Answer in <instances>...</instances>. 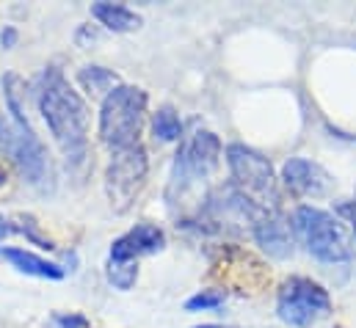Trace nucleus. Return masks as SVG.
Returning a JSON list of instances; mask_svg holds the SVG:
<instances>
[{"label": "nucleus", "mask_w": 356, "mask_h": 328, "mask_svg": "<svg viewBox=\"0 0 356 328\" xmlns=\"http://www.w3.org/2000/svg\"><path fill=\"white\" fill-rule=\"evenodd\" d=\"M147 116V91L138 85H116L99 105V138L116 152L141 144V127Z\"/></svg>", "instance_id": "nucleus-3"}, {"label": "nucleus", "mask_w": 356, "mask_h": 328, "mask_svg": "<svg viewBox=\"0 0 356 328\" xmlns=\"http://www.w3.org/2000/svg\"><path fill=\"white\" fill-rule=\"evenodd\" d=\"M8 147H11V119H6L0 110V152L8 155Z\"/></svg>", "instance_id": "nucleus-20"}, {"label": "nucleus", "mask_w": 356, "mask_h": 328, "mask_svg": "<svg viewBox=\"0 0 356 328\" xmlns=\"http://www.w3.org/2000/svg\"><path fill=\"white\" fill-rule=\"evenodd\" d=\"M8 235H14V227H11V221H6V218L0 215V243H3Z\"/></svg>", "instance_id": "nucleus-22"}, {"label": "nucleus", "mask_w": 356, "mask_h": 328, "mask_svg": "<svg viewBox=\"0 0 356 328\" xmlns=\"http://www.w3.org/2000/svg\"><path fill=\"white\" fill-rule=\"evenodd\" d=\"M252 238L257 240V246L266 251L273 259H287L293 254V240L287 232V224L282 218H276L273 213H263L254 227H252Z\"/></svg>", "instance_id": "nucleus-11"}, {"label": "nucleus", "mask_w": 356, "mask_h": 328, "mask_svg": "<svg viewBox=\"0 0 356 328\" xmlns=\"http://www.w3.org/2000/svg\"><path fill=\"white\" fill-rule=\"evenodd\" d=\"M36 105L39 113L64 152L67 163L81 165L89 155V108L70 81L56 69H44L36 78Z\"/></svg>", "instance_id": "nucleus-1"}, {"label": "nucleus", "mask_w": 356, "mask_h": 328, "mask_svg": "<svg viewBox=\"0 0 356 328\" xmlns=\"http://www.w3.org/2000/svg\"><path fill=\"white\" fill-rule=\"evenodd\" d=\"M329 312L332 298L318 281L307 276H290L287 281H282L276 295V315L282 323L293 328H309Z\"/></svg>", "instance_id": "nucleus-7"}, {"label": "nucleus", "mask_w": 356, "mask_h": 328, "mask_svg": "<svg viewBox=\"0 0 356 328\" xmlns=\"http://www.w3.org/2000/svg\"><path fill=\"white\" fill-rule=\"evenodd\" d=\"M0 44H3V50H11V47L17 44V31H14L11 25H6V28L0 31Z\"/></svg>", "instance_id": "nucleus-21"}, {"label": "nucleus", "mask_w": 356, "mask_h": 328, "mask_svg": "<svg viewBox=\"0 0 356 328\" xmlns=\"http://www.w3.org/2000/svg\"><path fill=\"white\" fill-rule=\"evenodd\" d=\"M290 227L293 232L298 235V240L307 246V251L321 259V262H348L351 259V243H348V235L346 229L340 227V221L326 213V210H318V207H309V204H301L293 218H290Z\"/></svg>", "instance_id": "nucleus-5"}, {"label": "nucleus", "mask_w": 356, "mask_h": 328, "mask_svg": "<svg viewBox=\"0 0 356 328\" xmlns=\"http://www.w3.org/2000/svg\"><path fill=\"white\" fill-rule=\"evenodd\" d=\"M6 182H8V174H6V168H3V165H0V188H3V185H6Z\"/></svg>", "instance_id": "nucleus-23"}, {"label": "nucleus", "mask_w": 356, "mask_h": 328, "mask_svg": "<svg viewBox=\"0 0 356 328\" xmlns=\"http://www.w3.org/2000/svg\"><path fill=\"white\" fill-rule=\"evenodd\" d=\"M152 136H155L158 141H163V144L179 141V136H182V122H179L175 108H169V105L158 108V113L152 116Z\"/></svg>", "instance_id": "nucleus-15"}, {"label": "nucleus", "mask_w": 356, "mask_h": 328, "mask_svg": "<svg viewBox=\"0 0 356 328\" xmlns=\"http://www.w3.org/2000/svg\"><path fill=\"white\" fill-rule=\"evenodd\" d=\"M53 323L58 328H89V320H86L83 315H75V312H70V315H56Z\"/></svg>", "instance_id": "nucleus-19"}, {"label": "nucleus", "mask_w": 356, "mask_h": 328, "mask_svg": "<svg viewBox=\"0 0 356 328\" xmlns=\"http://www.w3.org/2000/svg\"><path fill=\"white\" fill-rule=\"evenodd\" d=\"M3 99H6V110L11 116L8 158L28 185L47 190L53 185V165H50L47 147L39 141V136L33 133V127L25 116V81L17 72L3 75Z\"/></svg>", "instance_id": "nucleus-2"}, {"label": "nucleus", "mask_w": 356, "mask_h": 328, "mask_svg": "<svg viewBox=\"0 0 356 328\" xmlns=\"http://www.w3.org/2000/svg\"><path fill=\"white\" fill-rule=\"evenodd\" d=\"M147 174L149 161L141 144L111 152V161L105 165V193L113 213H127L133 207V202L147 185Z\"/></svg>", "instance_id": "nucleus-6"}, {"label": "nucleus", "mask_w": 356, "mask_h": 328, "mask_svg": "<svg viewBox=\"0 0 356 328\" xmlns=\"http://www.w3.org/2000/svg\"><path fill=\"white\" fill-rule=\"evenodd\" d=\"M0 256H3L11 268H17L19 273H25V276L53 279V281H58V279L67 276V268H61L58 262H50V259L39 256V254H33V251H25V248L0 246Z\"/></svg>", "instance_id": "nucleus-12"}, {"label": "nucleus", "mask_w": 356, "mask_h": 328, "mask_svg": "<svg viewBox=\"0 0 356 328\" xmlns=\"http://www.w3.org/2000/svg\"><path fill=\"white\" fill-rule=\"evenodd\" d=\"M196 328H227V326H196Z\"/></svg>", "instance_id": "nucleus-24"}, {"label": "nucleus", "mask_w": 356, "mask_h": 328, "mask_svg": "<svg viewBox=\"0 0 356 328\" xmlns=\"http://www.w3.org/2000/svg\"><path fill=\"white\" fill-rule=\"evenodd\" d=\"M166 248V235L158 224H136L133 229H127L122 238L113 240L111 256L116 262H138L141 256H152L158 251Z\"/></svg>", "instance_id": "nucleus-9"}, {"label": "nucleus", "mask_w": 356, "mask_h": 328, "mask_svg": "<svg viewBox=\"0 0 356 328\" xmlns=\"http://www.w3.org/2000/svg\"><path fill=\"white\" fill-rule=\"evenodd\" d=\"M224 301H227L224 290H202L185 301V309L188 312H210V309H218Z\"/></svg>", "instance_id": "nucleus-17"}, {"label": "nucleus", "mask_w": 356, "mask_h": 328, "mask_svg": "<svg viewBox=\"0 0 356 328\" xmlns=\"http://www.w3.org/2000/svg\"><path fill=\"white\" fill-rule=\"evenodd\" d=\"M105 276H108V281H111L116 290L127 293V290H133L136 281H138V262H116V259H108Z\"/></svg>", "instance_id": "nucleus-16"}, {"label": "nucleus", "mask_w": 356, "mask_h": 328, "mask_svg": "<svg viewBox=\"0 0 356 328\" xmlns=\"http://www.w3.org/2000/svg\"><path fill=\"white\" fill-rule=\"evenodd\" d=\"M78 81L81 85L89 91L91 97H108L116 85H119V78H116V72H111V69H105V67H83L81 72H78Z\"/></svg>", "instance_id": "nucleus-14"}, {"label": "nucleus", "mask_w": 356, "mask_h": 328, "mask_svg": "<svg viewBox=\"0 0 356 328\" xmlns=\"http://www.w3.org/2000/svg\"><path fill=\"white\" fill-rule=\"evenodd\" d=\"M19 221L25 224V227H22V232H25V235H28V238H31L33 243H39L42 248H56V246H53V240H50V238L39 235V229H36V224H33V218H31V215H19Z\"/></svg>", "instance_id": "nucleus-18"}, {"label": "nucleus", "mask_w": 356, "mask_h": 328, "mask_svg": "<svg viewBox=\"0 0 356 328\" xmlns=\"http://www.w3.org/2000/svg\"><path fill=\"white\" fill-rule=\"evenodd\" d=\"M282 179L287 190L298 196H326L332 190V177L326 174V168L307 158H290L282 165Z\"/></svg>", "instance_id": "nucleus-10"}, {"label": "nucleus", "mask_w": 356, "mask_h": 328, "mask_svg": "<svg viewBox=\"0 0 356 328\" xmlns=\"http://www.w3.org/2000/svg\"><path fill=\"white\" fill-rule=\"evenodd\" d=\"M227 168L232 174V185L249 196L252 202L263 204H276V177H273V165L266 155H260L257 149L246 147V144H229L227 147Z\"/></svg>", "instance_id": "nucleus-8"}, {"label": "nucleus", "mask_w": 356, "mask_h": 328, "mask_svg": "<svg viewBox=\"0 0 356 328\" xmlns=\"http://www.w3.org/2000/svg\"><path fill=\"white\" fill-rule=\"evenodd\" d=\"M218 161H221V141H218L216 133L196 130L188 141H182V147L175 155L169 188H166L169 207L177 210L179 204L191 196V190L199 188L218 168Z\"/></svg>", "instance_id": "nucleus-4"}, {"label": "nucleus", "mask_w": 356, "mask_h": 328, "mask_svg": "<svg viewBox=\"0 0 356 328\" xmlns=\"http://www.w3.org/2000/svg\"><path fill=\"white\" fill-rule=\"evenodd\" d=\"M91 17L113 33H130V31L141 28V17L136 11H130L127 6H122V3H94Z\"/></svg>", "instance_id": "nucleus-13"}]
</instances>
